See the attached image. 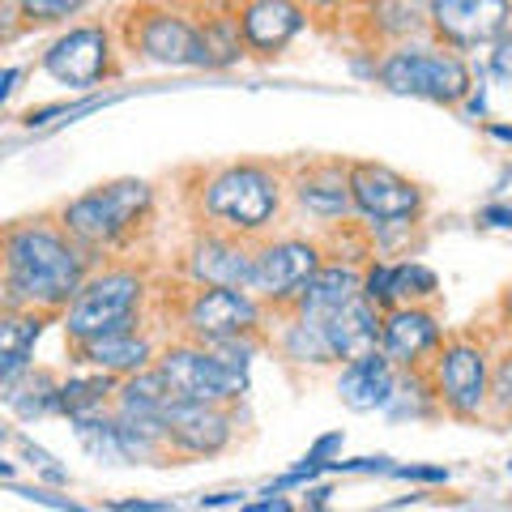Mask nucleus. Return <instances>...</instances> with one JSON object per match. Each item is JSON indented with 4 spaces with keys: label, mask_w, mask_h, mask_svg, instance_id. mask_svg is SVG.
I'll return each mask as SVG.
<instances>
[{
    "label": "nucleus",
    "mask_w": 512,
    "mask_h": 512,
    "mask_svg": "<svg viewBox=\"0 0 512 512\" xmlns=\"http://www.w3.org/2000/svg\"><path fill=\"white\" fill-rule=\"evenodd\" d=\"M94 256L64 235L60 222L30 218L0 231V308L56 316L90 278Z\"/></svg>",
    "instance_id": "f257e3e1"
},
{
    "label": "nucleus",
    "mask_w": 512,
    "mask_h": 512,
    "mask_svg": "<svg viewBox=\"0 0 512 512\" xmlns=\"http://www.w3.org/2000/svg\"><path fill=\"white\" fill-rule=\"evenodd\" d=\"M286 205V180L265 163H227L210 171L197 188V210L205 227L239 239H261L274 231Z\"/></svg>",
    "instance_id": "f03ea898"
},
{
    "label": "nucleus",
    "mask_w": 512,
    "mask_h": 512,
    "mask_svg": "<svg viewBox=\"0 0 512 512\" xmlns=\"http://www.w3.org/2000/svg\"><path fill=\"white\" fill-rule=\"evenodd\" d=\"M146 299H150V282L141 269H133V265L90 269L82 291L60 312V329H64V338H69V346L90 342V338H107V333L146 329Z\"/></svg>",
    "instance_id": "7ed1b4c3"
},
{
    "label": "nucleus",
    "mask_w": 512,
    "mask_h": 512,
    "mask_svg": "<svg viewBox=\"0 0 512 512\" xmlns=\"http://www.w3.org/2000/svg\"><path fill=\"white\" fill-rule=\"evenodd\" d=\"M376 82L389 94H402V99L457 107L470 99L474 69L453 47H444L436 39H414V43L384 47V56L376 60Z\"/></svg>",
    "instance_id": "20e7f679"
},
{
    "label": "nucleus",
    "mask_w": 512,
    "mask_h": 512,
    "mask_svg": "<svg viewBox=\"0 0 512 512\" xmlns=\"http://www.w3.org/2000/svg\"><path fill=\"white\" fill-rule=\"evenodd\" d=\"M154 210V188L146 180H107L82 197L64 201L56 222L90 256L120 248Z\"/></svg>",
    "instance_id": "39448f33"
},
{
    "label": "nucleus",
    "mask_w": 512,
    "mask_h": 512,
    "mask_svg": "<svg viewBox=\"0 0 512 512\" xmlns=\"http://www.w3.org/2000/svg\"><path fill=\"white\" fill-rule=\"evenodd\" d=\"M427 380L436 393L440 410H448L453 419H483L487 397H491V350L478 338H444L440 350L427 359Z\"/></svg>",
    "instance_id": "423d86ee"
},
{
    "label": "nucleus",
    "mask_w": 512,
    "mask_h": 512,
    "mask_svg": "<svg viewBox=\"0 0 512 512\" xmlns=\"http://www.w3.org/2000/svg\"><path fill=\"white\" fill-rule=\"evenodd\" d=\"M154 367L163 372L167 389L180 397V402H205V406H235L248 397V376L227 367L210 346L197 342H171L158 346Z\"/></svg>",
    "instance_id": "0eeeda50"
},
{
    "label": "nucleus",
    "mask_w": 512,
    "mask_h": 512,
    "mask_svg": "<svg viewBox=\"0 0 512 512\" xmlns=\"http://www.w3.org/2000/svg\"><path fill=\"white\" fill-rule=\"evenodd\" d=\"M265 303L252 291H231V286H192L180 299V338L197 346H218L227 338L261 333L265 325Z\"/></svg>",
    "instance_id": "6e6552de"
},
{
    "label": "nucleus",
    "mask_w": 512,
    "mask_h": 512,
    "mask_svg": "<svg viewBox=\"0 0 512 512\" xmlns=\"http://www.w3.org/2000/svg\"><path fill=\"white\" fill-rule=\"evenodd\" d=\"M325 261V244L308 235H261L252 239V278L248 291L274 312H286L312 269Z\"/></svg>",
    "instance_id": "1a4fd4ad"
},
{
    "label": "nucleus",
    "mask_w": 512,
    "mask_h": 512,
    "mask_svg": "<svg viewBox=\"0 0 512 512\" xmlns=\"http://www.w3.org/2000/svg\"><path fill=\"white\" fill-rule=\"evenodd\" d=\"M350 205L355 218L367 231H389V227H414L423 214V188L410 175L384 167V163H346Z\"/></svg>",
    "instance_id": "9d476101"
},
{
    "label": "nucleus",
    "mask_w": 512,
    "mask_h": 512,
    "mask_svg": "<svg viewBox=\"0 0 512 512\" xmlns=\"http://www.w3.org/2000/svg\"><path fill=\"white\" fill-rule=\"evenodd\" d=\"M128 52L158 69H197V18L171 5H141L128 13Z\"/></svg>",
    "instance_id": "9b49d317"
},
{
    "label": "nucleus",
    "mask_w": 512,
    "mask_h": 512,
    "mask_svg": "<svg viewBox=\"0 0 512 512\" xmlns=\"http://www.w3.org/2000/svg\"><path fill=\"white\" fill-rule=\"evenodd\" d=\"M43 73L52 82L69 86V90H94L99 82L111 77L116 64V35L103 22H86V26H69L60 39L47 43L43 52Z\"/></svg>",
    "instance_id": "f8f14e48"
},
{
    "label": "nucleus",
    "mask_w": 512,
    "mask_h": 512,
    "mask_svg": "<svg viewBox=\"0 0 512 512\" xmlns=\"http://www.w3.org/2000/svg\"><path fill=\"white\" fill-rule=\"evenodd\" d=\"M163 444L171 457H218L235 440V414L231 406H205V402H180L171 397L163 419Z\"/></svg>",
    "instance_id": "ddd939ff"
},
{
    "label": "nucleus",
    "mask_w": 512,
    "mask_h": 512,
    "mask_svg": "<svg viewBox=\"0 0 512 512\" xmlns=\"http://www.w3.org/2000/svg\"><path fill=\"white\" fill-rule=\"evenodd\" d=\"M431 39L453 52H478L512 26V0H436L427 9Z\"/></svg>",
    "instance_id": "4468645a"
},
{
    "label": "nucleus",
    "mask_w": 512,
    "mask_h": 512,
    "mask_svg": "<svg viewBox=\"0 0 512 512\" xmlns=\"http://www.w3.org/2000/svg\"><path fill=\"white\" fill-rule=\"evenodd\" d=\"M444 342V320L431 303H397L384 312V329H380V355L389 359L397 372H419L427 359L440 350Z\"/></svg>",
    "instance_id": "2eb2a0df"
},
{
    "label": "nucleus",
    "mask_w": 512,
    "mask_h": 512,
    "mask_svg": "<svg viewBox=\"0 0 512 512\" xmlns=\"http://www.w3.org/2000/svg\"><path fill=\"white\" fill-rule=\"evenodd\" d=\"M184 278H188V286H231V291H248L252 239L205 227L184 252Z\"/></svg>",
    "instance_id": "dca6fc26"
},
{
    "label": "nucleus",
    "mask_w": 512,
    "mask_h": 512,
    "mask_svg": "<svg viewBox=\"0 0 512 512\" xmlns=\"http://www.w3.org/2000/svg\"><path fill=\"white\" fill-rule=\"evenodd\" d=\"M235 22L248 52L282 56L303 35V26H308V9L299 0H239Z\"/></svg>",
    "instance_id": "f3484780"
},
{
    "label": "nucleus",
    "mask_w": 512,
    "mask_h": 512,
    "mask_svg": "<svg viewBox=\"0 0 512 512\" xmlns=\"http://www.w3.org/2000/svg\"><path fill=\"white\" fill-rule=\"evenodd\" d=\"M363 291V265L355 256H338V261H320L312 269V278L299 286L295 303L286 312H299L308 320H329L333 312H342L346 303H355Z\"/></svg>",
    "instance_id": "a211bd4d"
},
{
    "label": "nucleus",
    "mask_w": 512,
    "mask_h": 512,
    "mask_svg": "<svg viewBox=\"0 0 512 512\" xmlns=\"http://www.w3.org/2000/svg\"><path fill=\"white\" fill-rule=\"evenodd\" d=\"M291 201L299 205L308 218L316 222H329V227H338V222L355 218V205H350V184H346V163H312L303 167L291 184Z\"/></svg>",
    "instance_id": "6ab92c4d"
},
{
    "label": "nucleus",
    "mask_w": 512,
    "mask_h": 512,
    "mask_svg": "<svg viewBox=\"0 0 512 512\" xmlns=\"http://www.w3.org/2000/svg\"><path fill=\"white\" fill-rule=\"evenodd\" d=\"M73 359L103 372L111 380H124L133 372H146L158 359V346L146 329H128V333H107V338H90V342H73Z\"/></svg>",
    "instance_id": "aec40b11"
},
{
    "label": "nucleus",
    "mask_w": 512,
    "mask_h": 512,
    "mask_svg": "<svg viewBox=\"0 0 512 512\" xmlns=\"http://www.w3.org/2000/svg\"><path fill=\"white\" fill-rule=\"evenodd\" d=\"M397 367L380 355V350H372V355L363 359H350L342 363L338 372V397L346 410L355 414H372V410H384L393 402V389H397Z\"/></svg>",
    "instance_id": "412c9836"
},
{
    "label": "nucleus",
    "mask_w": 512,
    "mask_h": 512,
    "mask_svg": "<svg viewBox=\"0 0 512 512\" xmlns=\"http://www.w3.org/2000/svg\"><path fill=\"white\" fill-rule=\"evenodd\" d=\"M43 329H47V312L0 308V389H9L13 380H22L35 367Z\"/></svg>",
    "instance_id": "4be33fe9"
},
{
    "label": "nucleus",
    "mask_w": 512,
    "mask_h": 512,
    "mask_svg": "<svg viewBox=\"0 0 512 512\" xmlns=\"http://www.w3.org/2000/svg\"><path fill=\"white\" fill-rule=\"evenodd\" d=\"M380 329H384V312L372 308L363 295L355 303H346L342 312H333L325 320V338L333 350V363H350L380 350Z\"/></svg>",
    "instance_id": "5701e85b"
},
{
    "label": "nucleus",
    "mask_w": 512,
    "mask_h": 512,
    "mask_svg": "<svg viewBox=\"0 0 512 512\" xmlns=\"http://www.w3.org/2000/svg\"><path fill=\"white\" fill-rule=\"evenodd\" d=\"M171 389L158 367H146V372H133L116 380V397H111V414L116 419H133V423H146V427H158V419H163V410L171 402ZM163 431V427H158Z\"/></svg>",
    "instance_id": "b1692460"
},
{
    "label": "nucleus",
    "mask_w": 512,
    "mask_h": 512,
    "mask_svg": "<svg viewBox=\"0 0 512 512\" xmlns=\"http://www.w3.org/2000/svg\"><path fill=\"white\" fill-rule=\"evenodd\" d=\"M363 9H367V26H372V35L384 47L431 39L427 9L414 5V0H363Z\"/></svg>",
    "instance_id": "393cba45"
},
{
    "label": "nucleus",
    "mask_w": 512,
    "mask_h": 512,
    "mask_svg": "<svg viewBox=\"0 0 512 512\" xmlns=\"http://www.w3.org/2000/svg\"><path fill=\"white\" fill-rule=\"evenodd\" d=\"M278 355L295 367H329L333 350L325 338V320H308L299 312H282V329H278Z\"/></svg>",
    "instance_id": "a878e982"
},
{
    "label": "nucleus",
    "mask_w": 512,
    "mask_h": 512,
    "mask_svg": "<svg viewBox=\"0 0 512 512\" xmlns=\"http://www.w3.org/2000/svg\"><path fill=\"white\" fill-rule=\"evenodd\" d=\"M244 35L235 13H210L197 18V69H235L244 60Z\"/></svg>",
    "instance_id": "bb28decb"
},
{
    "label": "nucleus",
    "mask_w": 512,
    "mask_h": 512,
    "mask_svg": "<svg viewBox=\"0 0 512 512\" xmlns=\"http://www.w3.org/2000/svg\"><path fill=\"white\" fill-rule=\"evenodd\" d=\"M5 393V406L18 414L22 423H35V419H47V414H60V380L43 367H30L22 380H13Z\"/></svg>",
    "instance_id": "cd10ccee"
},
{
    "label": "nucleus",
    "mask_w": 512,
    "mask_h": 512,
    "mask_svg": "<svg viewBox=\"0 0 512 512\" xmlns=\"http://www.w3.org/2000/svg\"><path fill=\"white\" fill-rule=\"evenodd\" d=\"M111 397H116V380L103 372H90V367L69 380H60V414H69V419L111 410Z\"/></svg>",
    "instance_id": "c85d7f7f"
},
{
    "label": "nucleus",
    "mask_w": 512,
    "mask_h": 512,
    "mask_svg": "<svg viewBox=\"0 0 512 512\" xmlns=\"http://www.w3.org/2000/svg\"><path fill=\"white\" fill-rule=\"evenodd\" d=\"M389 295H393V308L397 303H431L440 295V278L436 269L423 265V261H393V274H389Z\"/></svg>",
    "instance_id": "c756f323"
},
{
    "label": "nucleus",
    "mask_w": 512,
    "mask_h": 512,
    "mask_svg": "<svg viewBox=\"0 0 512 512\" xmlns=\"http://www.w3.org/2000/svg\"><path fill=\"white\" fill-rule=\"evenodd\" d=\"M90 5V0H18L22 22L30 26H52V22H69Z\"/></svg>",
    "instance_id": "7c9ffc66"
},
{
    "label": "nucleus",
    "mask_w": 512,
    "mask_h": 512,
    "mask_svg": "<svg viewBox=\"0 0 512 512\" xmlns=\"http://www.w3.org/2000/svg\"><path fill=\"white\" fill-rule=\"evenodd\" d=\"M214 355L227 363V367H235V372H244L248 376V367H252V359L261 355V333H244V338H227V342H218V346H210Z\"/></svg>",
    "instance_id": "2f4dec72"
},
{
    "label": "nucleus",
    "mask_w": 512,
    "mask_h": 512,
    "mask_svg": "<svg viewBox=\"0 0 512 512\" xmlns=\"http://www.w3.org/2000/svg\"><path fill=\"white\" fill-rule=\"evenodd\" d=\"M487 69L500 86H512V26L487 47Z\"/></svg>",
    "instance_id": "473e14b6"
},
{
    "label": "nucleus",
    "mask_w": 512,
    "mask_h": 512,
    "mask_svg": "<svg viewBox=\"0 0 512 512\" xmlns=\"http://www.w3.org/2000/svg\"><path fill=\"white\" fill-rule=\"evenodd\" d=\"M487 410H500V414L512 410V355H508L500 367H491V397H487Z\"/></svg>",
    "instance_id": "72a5a7b5"
},
{
    "label": "nucleus",
    "mask_w": 512,
    "mask_h": 512,
    "mask_svg": "<svg viewBox=\"0 0 512 512\" xmlns=\"http://www.w3.org/2000/svg\"><path fill=\"white\" fill-rule=\"evenodd\" d=\"M478 218H483L487 227H495V231H512V205H483Z\"/></svg>",
    "instance_id": "f704fd0d"
},
{
    "label": "nucleus",
    "mask_w": 512,
    "mask_h": 512,
    "mask_svg": "<svg viewBox=\"0 0 512 512\" xmlns=\"http://www.w3.org/2000/svg\"><path fill=\"white\" fill-rule=\"evenodd\" d=\"M239 512H295V504L286 500V495H265V500H252V504H244Z\"/></svg>",
    "instance_id": "c9c22d12"
},
{
    "label": "nucleus",
    "mask_w": 512,
    "mask_h": 512,
    "mask_svg": "<svg viewBox=\"0 0 512 512\" xmlns=\"http://www.w3.org/2000/svg\"><path fill=\"white\" fill-rule=\"evenodd\" d=\"M111 508L116 512H175V504H150V500H120Z\"/></svg>",
    "instance_id": "e433bc0d"
},
{
    "label": "nucleus",
    "mask_w": 512,
    "mask_h": 512,
    "mask_svg": "<svg viewBox=\"0 0 512 512\" xmlns=\"http://www.w3.org/2000/svg\"><path fill=\"white\" fill-rule=\"evenodd\" d=\"M18 82H22V69H0V103L18 90Z\"/></svg>",
    "instance_id": "4c0bfd02"
},
{
    "label": "nucleus",
    "mask_w": 512,
    "mask_h": 512,
    "mask_svg": "<svg viewBox=\"0 0 512 512\" xmlns=\"http://www.w3.org/2000/svg\"><path fill=\"white\" fill-rule=\"evenodd\" d=\"M402 478H427V483H448V470H393Z\"/></svg>",
    "instance_id": "58836bf2"
},
{
    "label": "nucleus",
    "mask_w": 512,
    "mask_h": 512,
    "mask_svg": "<svg viewBox=\"0 0 512 512\" xmlns=\"http://www.w3.org/2000/svg\"><path fill=\"white\" fill-rule=\"evenodd\" d=\"M299 5L303 9H342L346 0H299Z\"/></svg>",
    "instance_id": "ea45409f"
},
{
    "label": "nucleus",
    "mask_w": 512,
    "mask_h": 512,
    "mask_svg": "<svg viewBox=\"0 0 512 512\" xmlns=\"http://www.w3.org/2000/svg\"><path fill=\"white\" fill-rule=\"evenodd\" d=\"M491 137H500V141H512V128H504V124H491Z\"/></svg>",
    "instance_id": "a19ab883"
},
{
    "label": "nucleus",
    "mask_w": 512,
    "mask_h": 512,
    "mask_svg": "<svg viewBox=\"0 0 512 512\" xmlns=\"http://www.w3.org/2000/svg\"><path fill=\"white\" fill-rule=\"evenodd\" d=\"M504 312H508V320H512V286H508V295H504Z\"/></svg>",
    "instance_id": "79ce46f5"
},
{
    "label": "nucleus",
    "mask_w": 512,
    "mask_h": 512,
    "mask_svg": "<svg viewBox=\"0 0 512 512\" xmlns=\"http://www.w3.org/2000/svg\"><path fill=\"white\" fill-rule=\"evenodd\" d=\"M414 5H423V9H431V5H436V0H414Z\"/></svg>",
    "instance_id": "37998d69"
},
{
    "label": "nucleus",
    "mask_w": 512,
    "mask_h": 512,
    "mask_svg": "<svg viewBox=\"0 0 512 512\" xmlns=\"http://www.w3.org/2000/svg\"><path fill=\"white\" fill-rule=\"evenodd\" d=\"M0 5H5V0H0Z\"/></svg>",
    "instance_id": "c03bdc74"
}]
</instances>
